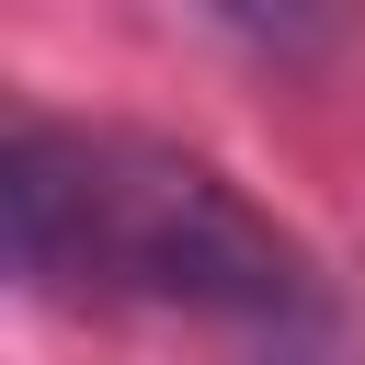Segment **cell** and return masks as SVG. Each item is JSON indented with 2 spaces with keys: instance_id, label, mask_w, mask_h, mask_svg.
Instances as JSON below:
<instances>
[{
  "instance_id": "cell-1",
  "label": "cell",
  "mask_w": 365,
  "mask_h": 365,
  "mask_svg": "<svg viewBox=\"0 0 365 365\" xmlns=\"http://www.w3.org/2000/svg\"><path fill=\"white\" fill-rule=\"evenodd\" d=\"M0 262L46 308H160L251 342L331 331V274L194 148L23 114L0 137Z\"/></svg>"
},
{
  "instance_id": "cell-2",
  "label": "cell",
  "mask_w": 365,
  "mask_h": 365,
  "mask_svg": "<svg viewBox=\"0 0 365 365\" xmlns=\"http://www.w3.org/2000/svg\"><path fill=\"white\" fill-rule=\"evenodd\" d=\"M240 46H262V57H319L331 34H342V0H205Z\"/></svg>"
}]
</instances>
